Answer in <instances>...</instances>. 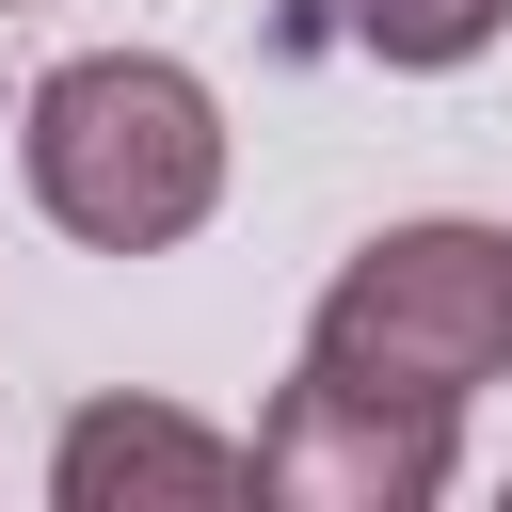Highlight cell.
<instances>
[{
    "label": "cell",
    "mask_w": 512,
    "mask_h": 512,
    "mask_svg": "<svg viewBox=\"0 0 512 512\" xmlns=\"http://www.w3.org/2000/svg\"><path fill=\"white\" fill-rule=\"evenodd\" d=\"M448 448L464 432H384V416L288 384L272 432H256V496H288V512H432L448 496Z\"/></svg>",
    "instance_id": "obj_3"
},
{
    "label": "cell",
    "mask_w": 512,
    "mask_h": 512,
    "mask_svg": "<svg viewBox=\"0 0 512 512\" xmlns=\"http://www.w3.org/2000/svg\"><path fill=\"white\" fill-rule=\"evenodd\" d=\"M0 16H32V0H0Z\"/></svg>",
    "instance_id": "obj_6"
},
{
    "label": "cell",
    "mask_w": 512,
    "mask_h": 512,
    "mask_svg": "<svg viewBox=\"0 0 512 512\" xmlns=\"http://www.w3.org/2000/svg\"><path fill=\"white\" fill-rule=\"evenodd\" d=\"M48 480H64V512H224V496H256V448H224L160 400H96Z\"/></svg>",
    "instance_id": "obj_4"
},
{
    "label": "cell",
    "mask_w": 512,
    "mask_h": 512,
    "mask_svg": "<svg viewBox=\"0 0 512 512\" xmlns=\"http://www.w3.org/2000/svg\"><path fill=\"white\" fill-rule=\"evenodd\" d=\"M496 368H512V224H384L320 288L288 384H320L384 432H464V400Z\"/></svg>",
    "instance_id": "obj_1"
},
{
    "label": "cell",
    "mask_w": 512,
    "mask_h": 512,
    "mask_svg": "<svg viewBox=\"0 0 512 512\" xmlns=\"http://www.w3.org/2000/svg\"><path fill=\"white\" fill-rule=\"evenodd\" d=\"M16 160H32V208H48L64 240H96V256H160V240H192V224L224 208V112H208V80L160 64V48H80V64H48Z\"/></svg>",
    "instance_id": "obj_2"
},
{
    "label": "cell",
    "mask_w": 512,
    "mask_h": 512,
    "mask_svg": "<svg viewBox=\"0 0 512 512\" xmlns=\"http://www.w3.org/2000/svg\"><path fill=\"white\" fill-rule=\"evenodd\" d=\"M512 0H352V48L368 64H480Z\"/></svg>",
    "instance_id": "obj_5"
}]
</instances>
